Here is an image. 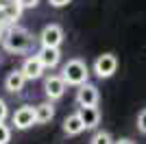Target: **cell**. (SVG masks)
Returning a JSON list of instances; mask_svg holds the SVG:
<instances>
[{
    "label": "cell",
    "instance_id": "4fadbf2b",
    "mask_svg": "<svg viewBox=\"0 0 146 144\" xmlns=\"http://www.w3.org/2000/svg\"><path fill=\"white\" fill-rule=\"evenodd\" d=\"M63 131H66L68 135H79V133L85 131V125H83L81 116H79V114L68 116V118L63 120Z\"/></svg>",
    "mask_w": 146,
    "mask_h": 144
},
{
    "label": "cell",
    "instance_id": "ac0fdd59",
    "mask_svg": "<svg viewBox=\"0 0 146 144\" xmlns=\"http://www.w3.org/2000/svg\"><path fill=\"white\" fill-rule=\"evenodd\" d=\"M7 116H9V107H7V103L0 98V122H5Z\"/></svg>",
    "mask_w": 146,
    "mask_h": 144
},
{
    "label": "cell",
    "instance_id": "5b68a950",
    "mask_svg": "<svg viewBox=\"0 0 146 144\" xmlns=\"http://www.w3.org/2000/svg\"><path fill=\"white\" fill-rule=\"evenodd\" d=\"M39 42H42V48H59L61 42H63V31H61V26L59 24L44 26L42 35H39Z\"/></svg>",
    "mask_w": 146,
    "mask_h": 144
},
{
    "label": "cell",
    "instance_id": "2e32d148",
    "mask_svg": "<svg viewBox=\"0 0 146 144\" xmlns=\"http://www.w3.org/2000/svg\"><path fill=\"white\" fill-rule=\"evenodd\" d=\"M11 142V127L0 122V144H9Z\"/></svg>",
    "mask_w": 146,
    "mask_h": 144
},
{
    "label": "cell",
    "instance_id": "5bb4252c",
    "mask_svg": "<svg viewBox=\"0 0 146 144\" xmlns=\"http://www.w3.org/2000/svg\"><path fill=\"white\" fill-rule=\"evenodd\" d=\"M35 114H37V125H46L55 116V107H52V103H42L35 107Z\"/></svg>",
    "mask_w": 146,
    "mask_h": 144
},
{
    "label": "cell",
    "instance_id": "603a6c76",
    "mask_svg": "<svg viewBox=\"0 0 146 144\" xmlns=\"http://www.w3.org/2000/svg\"><path fill=\"white\" fill-rule=\"evenodd\" d=\"M5 33H7V31H5V24L0 22V42H2V39H5Z\"/></svg>",
    "mask_w": 146,
    "mask_h": 144
},
{
    "label": "cell",
    "instance_id": "e0dca14e",
    "mask_svg": "<svg viewBox=\"0 0 146 144\" xmlns=\"http://www.w3.org/2000/svg\"><path fill=\"white\" fill-rule=\"evenodd\" d=\"M137 129L146 135V109H142L140 114H137Z\"/></svg>",
    "mask_w": 146,
    "mask_h": 144
},
{
    "label": "cell",
    "instance_id": "44dd1931",
    "mask_svg": "<svg viewBox=\"0 0 146 144\" xmlns=\"http://www.w3.org/2000/svg\"><path fill=\"white\" fill-rule=\"evenodd\" d=\"M116 144H135L131 138H120V140H116Z\"/></svg>",
    "mask_w": 146,
    "mask_h": 144
},
{
    "label": "cell",
    "instance_id": "8992f818",
    "mask_svg": "<svg viewBox=\"0 0 146 144\" xmlns=\"http://www.w3.org/2000/svg\"><path fill=\"white\" fill-rule=\"evenodd\" d=\"M76 103L81 107H96L98 105V87L92 83H85L76 90Z\"/></svg>",
    "mask_w": 146,
    "mask_h": 144
},
{
    "label": "cell",
    "instance_id": "7c38bea8",
    "mask_svg": "<svg viewBox=\"0 0 146 144\" xmlns=\"http://www.w3.org/2000/svg\"><path fill=\"white\" fill-rule=\"evenodd\" d=\"M37 57L44 63V68H55L61 59V53H59V48H39Z\"/></svg>",
    "mask_w": 146,
    "mask_h": 144
},
{
    "label": "cell",
    "instance_id": "277c9868",
    "mask_svg": "<svg viewBox=\"0 0 146 144\" xmlns=\"http://www.w3.org/2000/svg\"><path fill=\"white\" fill-rule=\"evenodd\" d=\"M13 125H15V129H20V131L31 129L33 125H37L35 107H31V105H22L20 109H15V114H13Z\"/></svg>",
    "mask_w": 146,
    "mask_h": 144
},
{
    "label": "cell",
    "instance_id": "52a82bcc",
    "mask_svg": "<svg viewBox=\"0 0 146 144\" xmlns=\"http://www.w3.org/2000/svg\"><path fill=\"white\" fill-rule=\"evenodd\" d=\"M44 94L48 96V101L61 98V96L66 94V81H63L61 77H57V74L48 77L46 81H44Z\"/></svg>",
    "mask_w": 146,
    "mask_h": 144
},
{
    "label": "cell",
    "instance_id": "d6986e66",
    "mask_svg": "<svg viewBox=\"0 0 146 144\" xmlns=\"http://www.w3.org/2000/svg\"><path fill=\"white\" fill-rule=\"evenodd\" d=\"M20 5L24 7V9H35L39 5V0H20Z\"/></svg>",
    "mask_w": 146,
    "mask_h": 144
},
{
    "label": "cell",
    "instance_id": "7402d4cb",
    "mask_svg": "<svg viewBox=\"0 0 146 144\" xmlns=\"http://www.w3.org/2000/svg\"><path fill=\"white\" fill-rule=\"evenodd\" d=\"M11 2H13V0H0V11H2V9H7Z\"/></svg>",
    "mask_w": 146,
    "mask_h": 144
},
{
    "label": "cell",
    "instance_id": "7a4b0ae2",
    "mask_svg": "<svg viewBox=\"0 0 146 144\" xmlns=\"http://www.w3.org/2000/svg\"><path fill=\"white\" fill-rule=\"evenodd\" d=\"M87 77H90V70H87V63L83 59H70L61 70V79L66 81V85H81L87 83Z\"/></svg>",
    "mask_w": 146,
    "mask_h": 144
},
{
    "label": "cell",
    "instance_id": "3957f363",
    "mask_svg": "<svg viewBox=\"0 0 146 144\" xmlns=\"http://www.w3.org/2000/svg\"><path fill=\"white\" fill-rule=\"evenodd\" d=\"M116 70H118V59H116V55H111V53L100 55V57L94 61V72H96L98 79H109V77H113Z\"/></svg>",
    "mask_w": 146,
    "mask_h": 144
},
{
    "label": "cell",
    "instance_id": "8fae6325",
    "mask_svg": "<svg viewBox=\"0 0 146 144\" xmlns=\"http://www.w3.org/2000/svg\"><path fill=\"white\" fill-rule=\"evenodd\" d=\"M79 116H81V120H83L85 129H96L98 122H100V111H98V107H81Z\"/></svg>",
    "mask_w": 146,
    "mask_h": 144
},
{
    "label": "cell",
    "instance_id": "ba28073f",
    "mask_svg": "<svg viewBox=\"0 0 146 144\" xmlns=\"http://www.w3.org/2000/svg\"><path fill=\"white\" fill-rule=\"evenodd\" d=\"M20 70L24 72L26 81H35V79H39V77L44 74V70H46V68H44V63L39 61V57L35 55V57H26Z\"/></svg>",
    "mask_w": 146,
    "mask_h": 144
},
{
    "label": "cell",
    "instance_id": "9c48e42d",
    "mask_svg": "<svg viewBox=\"0 0 146 144\" xmlns=\"http://www.w3.org/2000/svg\"><path fill=\"white\" fill-rule=\"evenodd\" d=\"M24 83H26V77H24V72H22V70L9 72V74H7V79H5V87H7V92H11V94L22 92Z\"/></svg>",
    "mask_w": 146,
    "mask_h": 144
},
{
    "label": "cell",
    "instance_id": "30bf717a",
    "mask_svg": "<svg viewBox=\"0 0 146 144\" xmlns=\"http://www.w3.org/2000/svg\"><path fill=\"white\" fill-rule=\"evenodd\" d=\"M22 11H24V7L20 5V0H13L7 9H2V11H0V22H2V24H11V26H13V22H15V20H20Z\"/></svg>",
    "mask_w": 146,
    "mask_h": 144
},
{
    "label": "cell",
    "instance_id": "9a60e30c",
    "mask_svg": "<svg viewBox=\"0 0 146 144\" xmlns=\"http://www.w3.org/2000/svg\"><path fill=\"white\" fill-rule=\"evenodd\" d=\"M90 144H116V142H113V138H111L109 131H103V129H100V131H96L92 135Z\"/></svg>",
    "mask_w": 146,
    "mask_h": 144
},
{
    "label": "cell",
    "instance_id": "ffe728a7",
    "mask_svg": "<svg viewBox=\"0 0 146 144\" xmlns=\"http://www.w3.org/2000/svg\"><path fill=\"white\" fill-rule=\"evenodd\" d=\"M48 2H50L52 7H57V9H61V7H68L72 0H48Z\"/></svg>",
    "mask_w": 146,
    "mask_h": 144
},
{
    "label": "cell",
    "instance_id": "6da1fadb",
    "mask_svg": "<svg viewBox=\"0 0 146 144\" xmlns=\"http://www.w3.org/2000/svg\"><path fill=\"white\" fill-rule=\"evenodd\" d=\"M31 46V33L22 26H9L5 33V39H2V48L7 53H13V55H20V53H26Z\"/></svg>",
    "mask_w": 146,
    "mask_h": 144
}]
</instances>
